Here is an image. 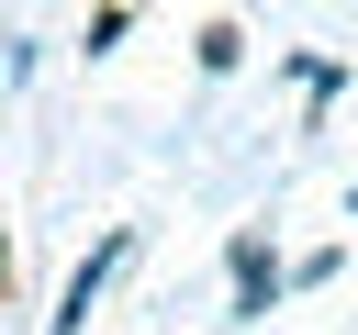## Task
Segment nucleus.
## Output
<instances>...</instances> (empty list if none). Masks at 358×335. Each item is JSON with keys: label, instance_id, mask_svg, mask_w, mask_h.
Here are the masks:
<instances>
[{"label": "nucleus", "instance_id": "nucleus-1", "mask_svg": "<svg viewBox=\"0 0 358 335\" xmlns=\"http://www.w3.org/2000/svg\"><path fill=\"white\" fill-rule=\"evenodd\" d=\"M268 290H280L268 246H257V234H235V324H246V313H268Z\"/></svg>", "mask_w": 358, "mask_h": 335}]
</instances>
